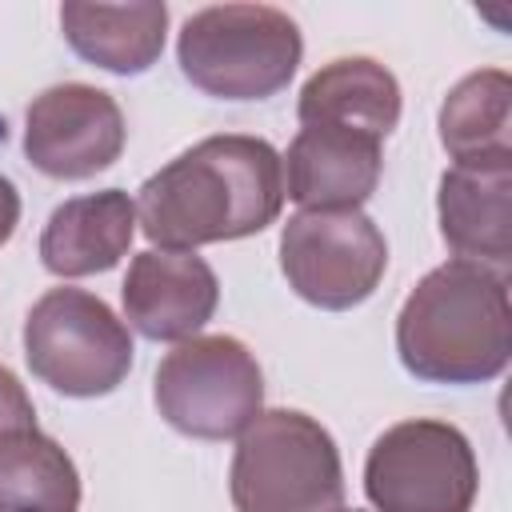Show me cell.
Listing matches in <instances>:
<instances>
[{
    "instance_id": "6da1fadb",
    "label": "cell",
    "mask_w": 512,
    "mask_h": 512,
    "mask_svg": "<svg viewBox=\"0 0 512 512\" xmlns=\"http://www.w3.org/2000/svg\"><path fill=\"white\" fill-rule=\"evenodd\" d=\"M284 208L280 152L260 136H208L140 184L136 224L164 252L264 232Z\"/></svg>"
},
{
    "instance_id": "7a4b0ae2",
    "label": "cell",
    "mask_w": 512,
    "mask_h": 512,
    "mask_svg": "<svg viewBox=\"0 0 512 512\" xmlns=\"http://www.w3.org/2000/svg\"><path fill=\"white\" fill-rule=\"evenodd\" d=\"M396 352L424 384L496 380L512 352L508 276L472 260L432 268L396 316Z\"/></svg>"
},
{
    "instance_id": "3957f363",
    "label": "cell",
    "mask_w": 512,
    "mask_h": 512,
    "mask_svg": "<svg viewBox=\"0 0 512 512\" xmlns=\"http://www.w3.org/2000/svg\"><path fill=\"white\" fill-rule=\"evenodd\" d=\"M304 56L300 28L272 4H212L184 20L180 72L216 100H268L288 88Z\"/></svg>"
},
{
    "instance_id": "277c9868",
    "label": "cell",
    "mask_w": 512,
    "mask_h": 512,
    "mask_svg": "<svg viewBox=\"0 0 512 512\" xmlns=\"http://www.w3.org/2000/svg\"><path fill=\"white\" fill-rule=\"evenodd\" d=\"M228 492L236 512H336L344 504L340 448L308 412L268 408L236 436Z\"/></svg>"
},
{
    "instance_id": "5b68a950",
    "label": "cell",
    "mask_w": 512,
    "mask_h": 512,
    "mask_svg": "<svg viewBox=\"0 0 512 512\" xmlns=\"http://www.w3.org/2000/svg\"><path fill=\"white\" fill-rule=\"evenodd\" d=\"M128 324L84 288H48L24 316V360L60 396H108L132 372Z\"/></svg>"
},
{
    "instance_id": "8992f818",
    "label": "cell",
    "mask_w": 512,
    "mask_h": 512,
    "mask_svg": "<svg viewBox=\"0 0 512 512\" xmlns=\"http://www.w3.org/2000/svg\"><path fill=\"white\" fill-rule=\"evenodd\" d=\"M152 400L176 432L232 440L264 412V372L244 340L192 336L160 360Z\"/></svg>"
},
{
    "instance_id": "52a82bcc",
    "label": "cell",
    "mask_w": 512,
    "mask_h": 512,
    "mask_svg": "<svg viewBox=\"0 0 512 512\" xmlns=\"http://www.w3.org/2000/svg\"><path fill=\"white\" fill-rule=\"evenodd\" d=\"M476 488V452L444 420H400L364 460V496L376 512H472Z\"/></svg>"
},
{
    "instance_id": "ba28073f",
    "label": "cell",
    "mask_w": 512,
    "mask_h": 512,
    "mask_svg": "<svg viewBox=\"0 0 512 512\" xmlns=\"http://www.w3.org/2000/svg\"><path fill=\"white\" fill-rule=\"evenodd\" d=\"M388 268L384 232L360 208L296 212L280 232V272L288 288L324 312L364 304Z\"/></svg>"
},
{
    "instance_id": "9c48e42d",
    "label": "cell",
    "mask_w": 512,
    "mask_h": 512,
    "mask_svg": "<svg viewBox=\"0 0 512 512\" xmlns=\"http://www.w3.org/2000/svg\"><path fill=\"white\" fill-rule=\"evenodd\" d=\"M128 128L112 92L92 84H52L24 116V156L52 180H88L112 168Z\"/></svg>"
},
{
    "instance_id": "30bf717a",
    "label": "cell",
    "mask_w": 512,
    "mask_h": 512,
    "mask_svg": "<svg viewBox=\"0 0 512 512\" xmlns=\"http://www.w3.org/2000/svg\"><path fill=\"white\" fill-rule=\"evenodd\" d=\"M120 296L124 316L140 336L156 344H184L212 320L220 304V280L196 252L148 248L132 256Z\"/></svg>"
},
{
    "instance_id": "8fae6325",
    "label": "cell",
    "mask_w": 512,
    "mask_h": 512,
    "mask_svg": "<svg viewBox=\"0 0 512 512\" xmlns=\"http://www.w3.org/2000/svg\"><path fill=\"white\" fill-rule=\"evenodd\" d=\"M384 140L332 128V124H300L296 140L280 156L284 168V196L296 200L304 212H340L360 208L384 168Z\"/></svg>"
},
{
    "instance_id": "7c38bea8",
    "label": "cell",
    "mask_w": 512,
    "mask_h": 512,
    "mask_svg": "<svg viewBox=\"0 0 512 512\" xmlns=\"http://www.w3.org/2000/svg\"><path fill=\"white\" fill-rule=\"evenodd\" d=\"M136 236V200L124 188H104L64 200L40 232V264L52 276L76 280L116 268Z\"/></svg>"
},
{
    "instance_id": "4fadbf2b",
    "label": "cell",
    "mask_w": 512,
    "mask_h": 512,
    "mask_svg": "<svg viewBox=\"0 0 512 512\" xmlns=\"http://www.w3.org/2000/svg\"><path fill=\"white\" fill-rule=\"evenodd\" d=\"M508 208H512V164H484V168H448L440 176V236L456 252V260L488 264L496 272L512 260L508 236Z\"/></svg>"
},
{
    "instance_id": "5bb4252c",
    "label": "cell",
    "mask_w": 512,
    "mask_h": 512,
    "mask_svg": "<svg viewBox=\"0 0 512 512\" xmlns=\"http://www.w3.org/2000/svg\"><path fill=\"white\" fill-rule=\"evenodd\" d=\"M296 116L300 124H332L384 140L400 124V84L368 56H340L304 80Z\"/></svg>"
},
{
    "instance_id": "9a60e30c",
    "label": "cell",
    "mask_w": 512,
    "mask_h": 512,
    "mask_svg": "<svg viewBox=\"0 0 512 512\" xmlns=\"http://www.w3.org/2000/svg\"><path fill=\"white\" fill-rule=\"evenodd\" d=\"M60 28L72 52L104 72L140 76L164 52L168 8L164 4H64Z\"/></svg>"
},
{
    "instance_id": "2e32d148",
    "label": "cell",
    "mask_w": 512,
    "mask_h": 512,
    "mask_svg": "<svg viewBox=\"0 0 512 512\" xmlns=\"http://www.w3.org/2000/svg\"><path fill=\"white\" fill-rule=\"evenodd\" d=\"M440 144L456 168L512 164V80L504 68L468 72L444 96Z\"/></svg>"
},
{
    "instance_id": "e0dca14e",
    "label": "cell",
    "mask_w": 512,
    "mask_h": 512,
    "mask_svg": "<svg viewBox=\"0 0 512 512\" xmlns=\"http://www.w3.org/2000/svg\"><path fill=\"white\" fill-rule=\"evenodd\" d=\"M0 512H80V472L40 428L0 440Z\"/></svg>"
},
{
    "instance_id": "ac0fdd59",
    "label": "cell",
    "mask_w": 512,
    "mask_h": 512,
    "mask_svg": "<svg viewBox=\"0 0 512 512\" xmlns=\"http://www.w3.org/2000/svg\"><path fill=\"white\" fill-rule=\"evenodd\" d=\"M24 428H36L32 396L24 392V384L16 380V372L0 364V440L12 436V432H24Z\"/></svg>"
},
{
    "instance_id": "d6986e66",
    "label": "cell",
    "mask_w": 512,
    "mask_h": 512,
    "mask_svg": "<svg viewBox=\"0 0 512 512\" xmlns=\"http://www.w3.org/2000/svg\"><path fill=\"white\" fill-rule=\"evenodd\" d=\"M16 224H20V192L8 176H0V244L12 240Z\"/></svg>"
},
{
    "instance_id": "ffe728a7",
    "label": "cell",
    "mask_w": 512,
    "mask_h": 512,
    "mask_svg": "<svg viewBox=\"0 0 512 512\" xmlns=\"http://www.w3.org/2000/svg\"><path fill=\"white\" fill-rule=\"evenodd\" d=\"M336 512H360V508H336Z\"/></svg>"
}]
</instances>
